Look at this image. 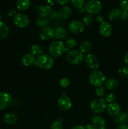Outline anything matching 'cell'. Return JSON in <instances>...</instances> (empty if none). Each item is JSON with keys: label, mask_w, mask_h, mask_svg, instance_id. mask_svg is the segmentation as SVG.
Instances as JSON below:
<instances>
[{"label": "cell", "mask_w": 128, "mask_h": 129, "mask_svg": "<svg viewBox=\"0 0 128 129\" xmlns=\"http://www.w3.org/2000/svg\"><path fill=\"white\" fill-rule=\"evenodd\" d=\"M65 51V45L62 41L55 40L49 45L48 52L53 58L61 56Z\"/></svg>", "instance_id": "6da1fadb"}, {"label": "cell", "mask_w": 128, "mask_h": 129, "mask_svg": "<svg viewBox=\"0 0 128 129\" xmlns=\"http://www.w3.org/2000/svg\"><path fill=\"white\" fill-rule=\"evenodd\" d=\"M35 65L41 69L48 70L51 69L54 65V59L51 55L41 54L36 58Z\"/></svg>", "instance_id": "7a4b0ae2"}, {"label": "cell", "mask_w": 128, "mask_h": 129, "mask_svg": "<svg viewBox=\"0 0 128 129\" xmlns=\"http://www.w3.org/2000/svg\"><path fill=\"white\" fill-rule=\"evenodd\" d=\"M105 80L106 78L105 74L99 70L93 71L89 74V83L94 86H101L103 84H104Z\"/></svg>", "instance_id": "3957f363"}, {"label": "cell", "mask_w": 128, "mask_h": 129, "mask_svg": "<svg viewBox=\"0 0 128 129\" xmlns=\"http://www.w3.org/2000/svg\"><path fill=\"white\" fill-rule=\"evenodd\" d=\"M102 9L101 3L98 0H88L84 4V10L90 15L99 13Z\"/></svg>", "instance_id": "277c9868"}, {"label": "cell", "mask_w": 128, "mask_h": 129, "mask_svg": "<svg viewBox=\"0 0 128 129\" xmlns=\"http://www.w3.org/2000/svg\"><path fill=\"white\" fill-rule=\"evenodd\" d=\"M90 107L92 112L97 114V113L104 112L107 109V105L104 98H97L91 101L90 103Z\"/></svg>", "instance_id": "5b68a950"}, {"label": "cell", "mask_w": 128, "mask_h": 129, "mask_svg": "<svg viewBox=\"0 0 128 129\" xmlns=\"http://www.w3.org/2000/svg\"><path fill=\"white\" fill-rule=\"evenodd\" d=\"M66 59L72 65H78L84 60V55L82 52L78 50H72L67 53Z\"/></svg>", "instance_id": "8992f818"}, {"label": "cell", "mask_w": 128, "mask_h": 129, "mask_svg": "<svg viewBox=\"0 0 128 129\" xmlns=\"http://www.w3.org/2000/svg\"><path fill=\"white\" fill-rule=\"evenodd\" d=\"M58 107L59 109L63 112H67L71 108L72 102L70 97L63 94L58 99L57 102Z\"/></svg>", "instance_id": "52a82bcc"}, {"label": "cell", "mask_w": 128, "mask_h": 129, "mask_svg": "<svg viewBox=\"0 0 128 129\" xmlns=\"http://www.w3.org/2000/svg\"><path fill=\"white\" fill-rule=\"evenodd\" d=\"M13 23L19 28H25L28 26L30 20L26 15L22 13L16 14L13 18Z\"/></svg>", "instance_id": "ba28073f"}, {"label": "cell", "mask_w": 128, "mask_h": 129, "mask_svg": "<svg viewBox=\"0 0 128 129\" xmlns=\"http://www.w3.org/2000/svg\"><path fill=\"white\" fill-rule=\"evenodd\" d=\"M85 62L87 66L92 70H97L99 67V60L93 54H88L85 55Z\"/></svg>", "instance_id": "9c48e42d"}, {"label": "cell", "mask_w": 128, "mask_h": 129, "mask_svg": "<svg viewBox=\"0 0 128 129\" xmlns=\"http://www.w3.org/2000/svg\"><path fill=\"white\" fill-rule=\"evenodd\" d=\"M55 30L52 27L50 26H46L42 28L39 32V37L42 40H48L54 38Z\"/></svg>", "instance_id": "30bf717a"}, {"label": "cell", "mask_w": 128, "mask_h": 129, "mask_svg": "<svg viewBox=\"0 0 128 129\" xmlns=\"http://www.w3.org/2000/svg\"><path fill=\"white\" fill-rule=\"evenodd\" d=\"M69 29L72 34H79L84 31L85 25L82 22L78 20H73L69 25Z\"/></svg>", "instance_id": "8fae6325"}, {"label": "cell", "mask_w": 128, "mask_h": 129, "mask_svg": "<svg viewBox=\"0 0 128 129\" xmlns=\"http://www.w3.org/2000/svg\"><path fill=\"white\" fill-rule=\"evenodd\" d=\"M113 28L110 23L108 21H102L99 26V31L102 36L104 37H109L112 34Z\"/></svg>", "instance_id": "7c38bea8"}, {"label": "cell", "mask_w": 128, "mask_h": 129, "mask_svg": "<svg viewBox=\"0 0 128 129\" xmlns=\"http://www.w3.org/2000/svg\"><path fill=\"white\" fill-rule=\"evenodd\" d=\"M12 98L9 93L6 92L0 93V110L6 109L11 105Z\"/></svg>", "instance_id": "4fadbf2b"}, {"label": "cell", "mask_w": 128, "mask_h": 129, "mask_svg": "<svg viewBox=\"0 0 128 129\" xmlns=\"http://www.w3.org/2000/svg\"><path fill=\"white\" fill-rule=\"evenodd\" d=\"M36 13L40 16L42 17H48L52 13L53 10L49 5H41L36 6Z\"/></svg>", "instance_id": "5bb4252c"}, {"label": "cell", "mask_w": 128, "mask_h": 129, "mask_svg": "<svg viewBox=\"0 0 128 129\" xmlns=\"http://www.w3.org/2000/svg\"><path fill=\"white\" fill-rule=\"evenodd\" d=\"M72 14V10L69 6H63L56 12V18L59 20H65L69 18Z\"/></svg>", "instance_id": "9a60e30c"}, {"label": "cell", "mask_w": 128, "mask_h": 129, "mask_svg": "<svg viewBox=\"0 0 128 129\" xmlns=\"http://www.w3.org/2000/svg\"><path fill=\"white\" fill-rule=\"evenodd\" d=\"M36 58L35 55L31 53H27L22 57L21 62L25 66H31L36 63Z\"/></svg>", "instance_id": "2e32d148"}, {"label": "cell", "mask_w": 128, "mask_h": 129, "mask_svg": "<svg viewBox=\"0 0 128 129\" xmlns=\"http://www.w3.org/2000/svg\"><path fill=\"white\" fill-rule=\"evenodd\" d=\"M107 111L108 114L111 117H116L120 113V107L118 103L113 102L109 103L107 107Z\"/></svg>", "instance_id": "e0dca14e"}, {"label": "cell", "mask_w": 128, "mask_h": 129, "mask_svg": "<svg viewBox=\"0 0 128 129\" xmlns=\"http://www.w3.org/2000/svg\"><path fill=\"white\" fill-rule=\"evenodd\" d=\"M68 33L63 28L60 27L56 29L55 31V35L54 38L55 39H57L59 41H62L68 39Z\"/></svg>", "instance_id": "ac0fdd59"}, {"label": "cell", "mask_w": 128, "mask_h": 129, "mask_svg": "<svg viewBox=\"0 0 128 129\" xmlns=\"http://www.w3.org/2000/svg\"><path fill=\"white\" fill-rule=\"evenodd\" d=\"M3 120L5 123L9 125H14L17 122L18 117L15 113L11 112H8L5 113L3 117Z\"/></svg>", "instance_id": "d6986e66"}, {"label": "cell", "mask_w": 128, "mask_h": 129, "mask_svg": "<svg viewBox=\"0 0 128 129\" xmlns=\"http://www.w3.org/2000/svg\"><path fill=\"white\" fill-rule=\"evenodd\" d=\"M104 86L108 90H114L119 86V82L115 78H109L105 80Z\"/></svg>", "instance_id": "ffe728a7"}, {"label": "cell", "mask_w": 128, "mask_h": 129, "mask_svg": "<svg viewBox=\"0 0 128 129\" xmlns=\"http://www.w3.org/2000/svg\"><path fill=\"white\" fill-rule=\"evenodd\" d=\"M122 11L119 8H113L109 11V14H108V17H109V20L112 21V20H118L121 17L122 15Z\"/></svg>", "instance_id": "44dd1931"}, {"label": "cell", "mask_w": 128, "mask_h": 129, "mask_svg": "<svg viewBox=\"0 0 128 129\" xmlns=\"http://www.w3.org/2000/svg\"><path fill=\"white\" fill-rule=\"evenodd\" d=\"M9 34V28L5 21L0 20V40L6 39Z\"/></svg>", "instance_id": "7402d4cb"}, {"label": "cell", "mask_w": 128, "mask_h": 129, "mask_svg": "<svg viewBox=\"0 0 128 129\" xmlns=\"http://www.w3.org/2000/svg\"><path fill=\"white\" fill-rule=\"evenodd\" d=\"M30 6V0H17L16 7L20 11H26Z\"/></svg>", "instance_id": "603a6c76"}, {"label": "cell", "mask_w": 128, "mask_h": 129, "mask_svg": "<svg viewBox=\"0 0 128 129\" xmlns=\"http://www.w3.org/2000/svg\"><path fill=\"white\" fill-rule=\"evenodd\" d=\"M92 123L95 124L97 127H102L105 126V121L101 116L99 115H95L92 118Z\"/></svg>", "instance_id": "cb8c5ba5"}, {"label": "cell", "mask_w": 128, "mask_h": 129, "mask_svg": "<svg viewBox=\"0 0 128 129\" xmlns=\"http://www.w3.org/2000/svg\"><path fill=\"white\" fill-rule=\"evenodd\" d=\"M92 43L89 40H84L80 45V51L84 53H87L91 50Z\"/></svg>", "instance_id": "d4e9b609"}, {"label": "cell", "mask_w": 128, "mask_h": 129, "mask_svg": "<svg viewBox=\"0 0 128 129\" xmlns=\"http://www.w3.org/2000/svg\"><path fill=\"white\" fill-rule=\"evenodd\" d=\"M50 22V20L48 17H42V16H40L39 18H38L36 21L37 26L41 28L48 26Z\"/></svg>", "instance_id": "484cf974"}, {"label": "cell", "mask_w": 128, "mask_h": 129, "mask_svg": "<svg viewBox=\"0 0 128 129\" xmlns=\"http://www.w3.org/2000/svg\"><path fill=\"white\" fill-rule=\"evenodd\" d=\"M127 117L125 113H120L116 117H115V118H114V122L116 124L118 125L124 124L125 122H127Z\"/></svg>", "instance_id": "4316f807"}, {"label": "cell", "mask_w": 128, "mask_h": 129, "mask_svg": "<svg viewBox=\"0 0 128 129\" xmlns=\"http://www.w3.org/2000/svg\"><path fill=\"white\" fill-rule=\"evenodd\" d=\"M77 45V41L74 38H70L68 39L65 42V50L69 49H73Z\"/></svg>", "instance_id": "83f0119b"}, {"label": "cell", "mask_w": 128, "mask_h": 129, "mask_svg": "<svg viewBox=\"0 0 128 129\" xmlns=\"http://www.w3.org/2000/svg\"><path fill=\"white\" fill-rule=\"evenodd\" d=\"M118 73L123 78L128 79V66H123L118 69Z\"/></svg>", "instance_id": "f1b7e54d"}, {"label": "cell", "mask_w": 128, "mask_h": 129, "mask_svg": "<svg viewBox=\"0 0 128 129\" xmlns=\"http://www.w3.org/2000/svg\"><path fill=\"white\" fill-rule=\"evenodd\" d=\"M51 129H63V120L61 118H58L54 121L51 125Z\"/></svg>", "instance_id": "f546056e"}, {"label": "cell", "mask_w": 128, "mask_h": 129, "mask_svg": "<svg viewBox=\"0 0 128 129\" xmlns=\"http://www.w3.org/2000/svg\"><path fill=\"white\" fill-rule=\"evenodd\" d=\"M31 53L36 56V55H41L42 50L38 44H34L31 47ZM38 55V56H39Z\"/></svg>", "instance_id": "4dcf8cb0"}, {"label": "cell", "mask_w": 128, "mask_h": 129, "mask_svg": "<svg viewBox=\"0 0 128 129\" xmlns=\"http://www.w3.org/2000/svg\"><path fill=\"white\" fill-rule=\"evenodd\" d=\"M93 21V16L92 15L88 14L85 15L82 19V23L84 25H89L92 23Z\"/></svg>", "instance_id": "1f68e13d"}, {"label": "cell", "mask_w": 128, "mask_h": 129, "mask_svg": "<svg viewBox=\"0 0 128 129\" xmlns=\"http://www.w3.org/2000/svg\"><path fill=\"white\" fill-rule=\"evenodd\" d=\"M85 0H70V3L74 7L79 9L83 7Z\"/></svg>", "instance_id": "d6a6232c"}, {"label": "cell", "mask_w": 128, "mask_h": 129, "mask_svg": "<svg viewBox=\"0 0 128 129\" xmlns=\"http://www.w3.org/2000/svg\"><path fill=\"white\" fill-rule=\"evenodd\" d=\"M95 93H96L97 96L99 98H102L103 96H105V88L104 87L101 86H99L97 87L96 89H95Z\"/></svg>", "instance_id": "836d02e7"}, {"label": "cell", "mask_w": 128, "mask_h": 129, "mask_svg": "<svg viewBox=\"0 0 128 129\" xmlns=\"http://www.w3.org/2000/svg\"><path fill=\"white\" fill-rule=\"evenodd\" d=\"M104 100H105V101L107 103H113L114 102V100H115V95L112 93H109L106 95H105Z\"/></svg>", "instance_id": "e575fe53"}, {"label": "cell", "mask_w": 128, "mask_h": 129, "mask_svg": "<svg viewBox=\"0 0 128 129\" xmlns=\"http://www.w3.org/2000/svg\"><path fill=\"white\" fill-rule=\"evenodd\" d=\"M60 85L61 88H67L70 85V81L67 78H61L60 81Z\"/></svg>", "instance_id": "d590c367"}, {"label": "cell", "mask_w": 128, "mask_h": 129, "mask_svg": "<svg viewBox=\"0 0 128 129\" xmlns=\"http://www.w3.org/2000/svg\"><path fill=\"white\" fill-rule=\"evenodd\" d=\"M120 6L122 11H128V0H120Z\"/></svg>", "instance_id": "8d00e7d4"}, {"label": "cell", "mask_w": 128, "mask_h": 129, "mask_svg": "<svg viewBox=\"0 0 128 129\" xmlns=\"http://www.w3.org/2000/svg\"><path fill=\"white\" fill-rule=\"evenodd\" d=\"M120 18L122 20H125L128 19V11H122Z\"/></svg>", "instance_id": "74e56055"}, {"label": "cell", "mask_w": 128, "mask_h": 129, "mask_svg": "<svg viewBox=\"0 0 128 129\" xmlns=\"http://www.w3.org/2000/svg\"><path fill=\"white\" fill-rule=\"evenodd\" d=\"M85 127V129H97L98 128V127L93 123H89V124L87 125L86 127Z\"/></svg>", "instance_id": "f35d334b"}, {"label": "cell", "mask_w": 128, "mask_h": 129, "mask_svg": "<svg viewBox=\"0 0 128 129\" xmlns=\"http://www.w3.org/2000/svg\"><path fill=\"white\" fill-rule=\"evenodd\" d=\"M58 5H65L69 2V0H54Z\"/></svg>", "instance_id": "ab89813d"}, {"label": "cell", "mask_w": 128, "mask_h": 129, "mask_svg": "<svg viewBox=\"0 0 128 129\" xmlns=\"http://www.w3.org/2000/svg\"><path fill=\"white\" fill-rule=\"evenodd\" d=\"M16 15V10H14V9H11L10 11H8V15L11 17H15V15Z\"/></svg>", "instance_id": "60d3db41"}, {"label": "cell", "mask_w": 128, "mask_h": 129, "mask_svg": "<svg viewBox=\"0 0 128 129\" xmlns=\"http://www.w3.org/2000/svg\"><path fill=\"white\" fill-rule=\"evenodd\" d=\"M115 129H128V125L127 124H125V123L119 125Z\"/></svg>", "instance_id": "b9f144b4"}, {"label": "cell", "mask_w": 128, "mask_h": 129, "mask_svg": "<svg viewBox=\"0 0 128 129\" xmlns=\"http://www.w3.org/2000/svg\"><path fill=\"white\" fill-rule=\"evenodd\" d=\"M104 18H103V16H102V15H98L97 16V21L99 23H101L102 21H104Z\"/></svg>", "instance_id": "7bdbcfd3"}, {"label": "cell", "mask_w": 128, "mask_h": 129, "mask_svg": "<svg viewBox=\"0 0 128 129\" xmlns=\"http://www.w3.org/2000/svg\"><path fill=\"white\" fill-rule=\"evenodd\" d=\"M124 62H125V64L128 66V52L125 54V55H124Z\"/></svg>", "instance_id": "ee69618b"}, {"label": "cell", "mask_w": 128, "mask_h": 129, "mask_svg": "<svg viewBox=\"0 0 128 129\" xmlns=\"http://www.w3.org/2000/svg\"><path fill=\"white\" fill-rule=\"evenodd\" d=\"M72 129H85V127L81 125H75L74 127H72Z\"/></svg>", "instance_id": "f6af8a7d"}, {"label": "cell", "mask_w": 128, "mask_h": 129, "mask_svg": "<svg viewBox=\"0 0 128 129\" xmlns=\"http://www.w3.org/2000/svg\"><path fill=\"white\" fill-rule=\"evenodd\" d=\"M97 129H106L105 127H99Z\"/></svg>", "instance_id": "bcb514c9"}, {"label": "cell", "mask_w": 128, "mask_h": 129, "mask_svg": "<svg viewBox=\"0 0 128 129\" xmlns=\"http://www.w3.org/2000/svg\"><path fill=\"white\" fill-rule=\"evenodd\" d=\"M125 114H126L127 117V119H128V110L126 111V112H125Z\"/></svg>", "instance_id": "7dc6e473"}, {"label": "cell", "mask_w": 128, "mask_h": 129, "mask_svg": "<svg viewBox=\"0 0 128 129\" xmlns=\"http://www.w3.org/2000/svg\"><path fill=\"white\" fill-rule=\"evenodd\" d=\"M1 18H2V16H1V14H0V20H1Z\"/></svg>", "instance_id": "c3c4849f"}, {"label": "cell", "mask_w": 128, "mask_h": 129, "mask_svg": "<svg viewBox=\"0 0 128 129\" xmlns=\"http://www.w3.org/2000/svg\"><path fill=\"white\" fill-rule=\"evenodd\" d=\"M127 125H128V120H127Z\"/></svg>", "instance_id": "681fc988"}, {"label": "cell", "mask_w": 128, "mask_h": 129, "mask_svg": "<svg viewBox=\"0 0 128 129\" xmlns=\"http://www.w3.org/2000/svg\"><path fill=\"white\" fill-rule=\"evenodd\" d=\"M0 129H1V128H0Z\"/></svg>", "instance_id": "f907efd6"}]
</instances>
